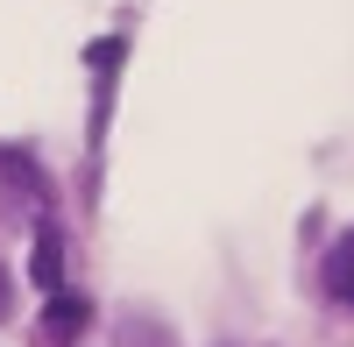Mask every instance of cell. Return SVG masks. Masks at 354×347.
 <instances>
[{
    "label": "cell",
    "mask_w": 354,
    "mask_h": 347,
    "mask_svg": "<svg viewBox=\"0 0 354 347\" xmlns=\"http://www.w3.org/2000/svg\"><path fill=\"white\" fill-rule=\"evenodd\" d=\"M28 276H36V291H64V234H57V227L36 234V263H28Z\"/></svg>",
    "instance_id": "1"
},
{
    "label": "cell",
    "mask_w": 354,
    "mask_h": 347,
    "mask_svg": "<svg viewBox=\"0 0 354 347\" xmlns=\"http://www.w3.org/2000/svg\"><path fill=\"white\" fill-rule=\"evenodd\" d=\"M326 291H333L340 305H354V234H340L333 255H326Z\"/></svg>",
    "instance_id": "2"
},
{
    "label": "cell",
    "mask_w": 354,
    "mask_h": 347,
    "mask_svg": "<svg viewBox=\"0 0 354 347\" xmlns=\"http://www.w3.org/2000/svg\"><path fill=\"white\" fill-rule=\"evenodd\" d=\"M50 333H78L85 326V298H64V291H50V319H43Z\"/></svg>",
    "instance_id": "3"
},
{
    "label": "cell",
    "mask_w": 354,
    "mask_h": 347,
    "mask_svg": "<svg viewBox=\"0 0 354 347\" xmlns=\"http://www.w3.org/2000/svg\"><path fill=\"white\" fill-rule=\"evenodd\" d=\"M8 312H15V276L0 270V319H8Z\"/></svg>",
    "instance_id": "4"
}]
</instances>
